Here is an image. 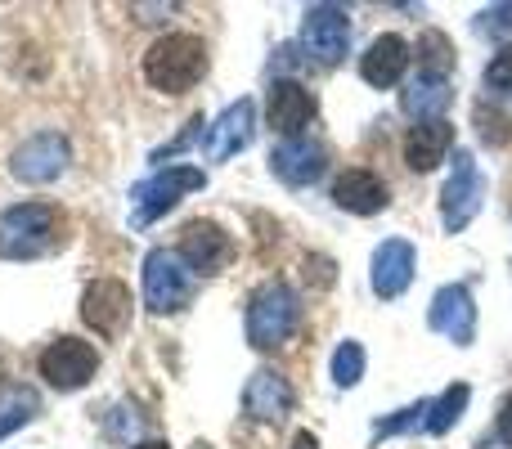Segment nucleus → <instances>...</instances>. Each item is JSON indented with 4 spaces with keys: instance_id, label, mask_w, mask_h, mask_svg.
I'll use <instances>...</instances> for the list:
<instances>
[{
    "instance_id": "1",
    "label": "nucleus",
    "mask_w": 512,
    "mask_h": 449,
    "mask_svg": "<svg viewBox=\"0 0 512 449\" xmlns=\"http://www.w3.org/2000/svg\"><path fill=\"white\" fill-rule=\"evenodd\" d=\"M63 247V212L54 203H18L0 212V256L5 261H36Z\"/></svg>"
},
{
    "instance_id": "2",
    "label": "nucleus",
    "mask_w": 512,
    "mask_h": 449,
    "mask_svg": "<svg viewBox=\"0 0 512 449\" xmlns=\"http://www.w3.org/2000/svg\"><path fill=\"white\" fill-rule=\"evenodd\" d=\"M207 72V45L203 36L194 32H171L162 36V41L149 45V54H144V77H149V86H158L162 95H185V90H194L198 81H203Z\"/></svg>"
},
{
    "instance_id": "3",
    "label": "nucleus",
    "mask_w": 512,
    "mask_h": 449,
    "mask_svg": "<svg viewBox=\"0 0 512 449\" xmlns=\"http://www.w3.org/2000/svg\"><path fill=\"white\" fill-rule=\"evenodd\" d=\"M301 324V297L283 279H270L252 292L248 301V342L256 351L283 346Z\"/></svg>"
},
{
    "instance_id": "4",
    "label": "nucleus",
    "mask_w": 512,
    "mask_h": 449,
    "mask_svg": "<svg viewBox=\"0 0 512 449\" xmlns=\"http://www.w3.org/2000/svg\"><path fill=\"white\" fill-rule=\"evenodd\" d=\"M194 297V270L180 261V252H167V247H153L144 256V301L158 315H171V310L189 306Z\"/></svg>"
},
{
    "instance_id": "5",
    "label": "nucleus",
    "mask_w": 512,
    "mask_h": 449,
    "mask_svg": "<svg viewBox=\"0 0 512 449\" xmlns=\"http://www.w3.org/2000/svg\"><path fill=\"white\" fill-rule=\"evenodd\" d=\"M203 185H207V176L198 167H158L149 180H140V185L131 189L135 225H153L162 212H171V207L180 203V194L203 189Z\"/></svg>"
},
{
    "instance_id": "6",
    "label": "nucleus",
    "mask_w": 512,
    "mask_h": 449,
    "mask_svg": "<svg viewBox=\"0 0 512 449\" xmlns=\"http://www.w3.org/2000/svg\"><path fill=\"white\" fill-rule=\"evenodd\" d=\"M99 373V351L81 337H54L41 351V378L59 391H81Z\"/></svg>"
},
{
    "instance_id": "7",
    "label": "nucleus",
    "mask_w": 512,
    "mask_h": 449,
    "mask_svg": "<svg viewBox=\"0 0 512 449\" xmlns=\"http://www.w3.org/2000/svg\"><path fill=\"white\" fill-rule=\"evenodd\" d=\"M481 198H486V180H481L472 153L459 149V153H454V176H450V185H445V194H441V221H445V229H450V234L468 229L472 216L481 212Z\"/></svg>"
},
{
    "instance_id": "8",
    "label": "nucleus",
    "mask_w": 512,
    "mask_h": 449,
    "mask_svg": "<svg viewBox=\"0 0 512 449\" xmlns=\"http://www.w3.org/2000/svg\"><path fill=\"white\" fill-rule=\"evenodd\" d=\"M81 319L95 328L104 342H117L131 324V288L117 279H95L81 292Z\"/></svg>"
},
{
    "instance_id": "9",
    "label": "nucleus",
    "mask_w": 512,
    "mask_h": 449,
    "mask_svg": "<svg viewBox=\"0 0 512 449\" xmlns=\"http://www.w3.org/2000/svg\"><path fill=\"white\" fill-rule=\"evenodd\" d=\"M68 158H72L68 140H63L59 131H41V135H32V140L18 144L9 171H14L18 180H27V185H50V180L63 176Z\"/></svg>"
},
{
    "instance_id": "10",
    "label": "nucleus",
    "mask_w": 512,
    "mask_h": 449,
    "mask_svg": "<svg viewBox=\"0 0 512 449\" xmlns=\"http://www.w3.org/2000/svg\"><path fill=\"white\" fill-rule=\"evenodd\" d=\"M180 261L194 274H221L234 261V238L216 221H189L180 229Z\"/></svg>"
},
{
    "instance_id": "11",
    "label": "nucleus",
    "mask_w": 512,
    "mask_h": 449,
    "mask_svg": "<svg viewBox=\"0 0 512 449\" xmlns=\"http://www.w3.org/2000/svg\"><path fill=\"white\" fill-rule=\"evenodd\" d=\"M427 324H432L441 337H450L454 346H472V337H477V306H472L468 283H445V288L432 297Z\"/></svg>"
},
{
    "instance_id": "12",
    "label": "nucleus",
    "mask_w": 512,
    "mask_h": 449,
    "mask_svg": "<svg viewBox=\"0 0 512 449\" xmlns=\"http://www.w3.org/2000/svg\"><path fill=\"white\" fill-rule=\"evenodd\" d=\"M301 41H306L315 63H337L351 45V23L337 5H310L301 18Z\"/></svg>"
},
{
    "instance_id": "13",
    "label": "nucleus",
    "mask_w": 512,
    "mask_h": 449,
    "mask_svg": "<svg viewBox=\"0 0 512 449\" xmlns=\"http://www.w3.org/2000/svg\"><path fill=\"white\" fill-rule=\"evenodd\" d=\"M324 167H328V149L319 140H306V135L283 140L279 149L270 153V171L283 180V185H292V189L315 185V180L324 176Z\"/></svg>"
},
{
    "instance_id": "14",
    "label": "nucleus",
    "mask_w": 512,
    "mask_h": 449,
    "mask_svg": "<svg viewBox=\"0 0 512 449\" xmlns=\"http://www.w3.org/2000/svg\"><path fill=\"white\" fill-rule=\"evenodd\" d=\"M292 405H297V396H292L288 378L274 369H256L248 378V387H243V409H248V418H256V423H283L292 414Z\"/></svg>"
},
{
    "instance_id": "15",
    "label": "nucleus",
    "mask_w": 512,
    "mask_h": 449,
    "mask_svg": "<svg viewBox=\"0 0 512 449\" xmlns=\"http://www.w3.org/2000/svg\"><path fill=\"white\" fill-rule=\"evenodd\" d=\"M414 270H418L414 243H405V238H387V243L373 252V292H378L382 301H396L400 292L414 283Z\"/></svg>"
},
{
    "instance_id": "16",
    "label": "nucleus",
    "mask_w": 512,
    "mask_h": 449,
    "mask_svg": "<svg viewBox=\"0 0 512 449\" xmlns=\"http://www.w3.org/2000/svg\"><path fill=\"white\" fill-rule=\"evenodd\" d=\"M252 126H256V104H252V99L230 104L212 122V131H207V158L225 162V158H234L239 149H248V144H252Z\"/></svg>"
},
{
    "instance_id": "17",
    "label": "nucleus",
    "mask_w": 512,
    "mask_h": 449,
    "mask_svg": "<svg viewBox=\"0 0 512 449\" xmlns=\"http://www.w3.org/2000/svg\"><path fill=\"white\" fill-rule=\"evenodd\" d=\"M310 117H315V95H310L306 86H297V81H274L270 86V126L274 131L297 140L301 126H310Z\"/></svg>"
},
{
    "instance_id": "18",
    "label": "nucleus",
    "mask_w": 512,
    "mask_h": 449,
    "mask_svg": "<svg viewBox=\"0 0 512 449\" xmlns=\"http://www.w3.org/2000/svg\"><path fill=\"white\" fill-rule=\"evenodd\" d=\"M333 203L342 207V212L373 216V212H382V207H387V185H382L373 171L351 167V171H342V176L333 180Z\"/></svg>"
},
{
    "instance_id": "19",
    "label": "nucleus",
    "mask_w": 512,
    "mask_h": 449,
    "mask_svg": "<svg viewBox=\"0 0 512 449\" xmlns=\"http://www.w3.org/2000/svg\"><path fill=\"white\" fill-rule=\"evenodd\" d=\"M405 68H409V45H405V36H396V32L378 36V41L369 45V54L360 59V77L378 90L396 86V81L405 77Z\"/></svg>"
},
{
    "instance_id": "20",
    "label": "nucleus",
    "mask_w": 512,
    "mask_h": 449,
    "mask_svg": "<svg viewBox=\"0 0 512 449\" xmlns=\"http://www.w3.org/2000/svg\"><path fill=\"white\" fill-rule=\"evenodd\" d=\"M450 149H454V126L445 122V117H441V122H418L414 131L405 135L409 171H436Z\"/></svg>"
},
{
    "instance_id": "21",
    "label": "nucleus",
    "mask_w": 512,
    "mask_h": 449,
    "mask_svg": "<svg viewBox=\"0 0 512 449\" xmlns=\"http://www.w3.org/2000/svg\"><path fill=\"white\" fill-rule=\"evenodd\" d=\"M450 95L454 90L445 77H423V72H418L405 86V95H400V108H405L409 117H418V122H441V113L450 108Z\"/></svg>"
},
{
    "instance_id": "22",
    "label": "nucleus",
    "mask_w": 512,
    "mask_h": 449,
    "mask_svg": "<svg viewBox=\"0 0 512 449\" xmlns=\"http://www.w3.org/2000/svg\"><path fill=\"white\" fill-rule=\"evenodd\" d=\"M468 400H472L468 382H454V387H445L441 396L432 400V414H427V432H432V436H445V432H450V427L463 418Z\"/></svg>"
},
{
    "instance_id": "23",
    "label": "nucleus",
    "mask_w": 512,
    "mask_h": 449,
    "mask_svg": "<svg viewBox=\"0 0 512 449\" xmlns=\"http://www.w3.org/2000/svg\"><path fill=\"white\" fill-rule=\"evenodd\" d=\"M454 68V45L445 32H423L418 36V72L423 77H450Z\"/></svg>"
},
{
    "instance_id": "24",
    "label": "nucleus",
    "mask_w": 512,
    "mask_h": 449,
    "mask_svg": "<svg viewBox=\"0 0 512 449\" xmlns=\"http://www.w3.org/2000/svg\"><path fill=\"white\" fill-rule=\"evenodd\" d=\"M32 414H36V396L27 387L0 391V436H9L14 427H23Z\"/></svg>"
},
{
    "instance_id": "25",
    "label": "nucleus",
    "mask_w": 512,
    "mask_h": 449,
    "mask_svg": "<svg viewBox=\"0 0 512 449\" xmlns=\"http://www.w3.org/2000/svg\"><path fill=\"white\" fill-rule=\"evenodd\" d=\"M360 378H364V346L346 337V342L333 351V382L337 387H355Z\"/></svg>"
},
{
    "instance_id": "26",
    "label": "nucleus",
    "mask_w": 512,
    "mask_h": 449,
    "mask_svg": "<svg viewBox=\"0 0 512 449\" xmlns=\"http://www.w3.org/2000/svg\"><path fill=\"white\" fill-rule=\"evenodd\" d=\"M427 414H432V400H418V405H409V409H400V414H391V418H382L378 427H373V436H400V432H414V427H427Z\"/></svg>"
},
{
    "instance_id": "27",
    "label": "nucleus",
    "mask_w": 512,
    "mask_h": 449,
    "mask_svg": "<svg viewBox=\"0 0 512 449\" xmlns=\"http://www.w3.org/2000/svg\"><path fill=\"white\" fill-rule=\"evenodd\" d=\"M477 131H481V140L495 144V149L512 140V122L504 113H495V108H486V104H477Z\"/></svg>"
},
{
    "instance_id": "28",
    "label": "nucleus",
    "mask_w": 512,
    "mask_h": 449,
    "mask_svg": "<svg viewBox=\"0 0 512 449\" xmlns=\"http://www.w3.org/2000/svg\"><path fill=\"white\" fill-rule=\"evenodd\" d=\"M486 90H490V95H512V45H504V50L490 59V68H486Z\"/></svg>"
},
{
    "instance_id": "29",
    "label": "nucleus",
    "mask_w": 512,
    "mask_h": 449,
    "mask_svg": "<svg viewBox=\"0 0 512 449\" xmlns=\"http://www.w3.org/2000/svg\"><path fill=\"white\" fill-rule=\"evenodd\" d=\"M203 126H207V122H203V117H194V122H189V131H180V135H176V140H171V144H167V149H158V153H153V162H158V167H167V162H171V158H176V153H180V149H189V144H194V140H198V135H203Z\"/></svg>"
},
{
    "instance_id": "30",
    "label": "nucleus",
    "mask_w": 512,
    "mask_h": 449,
    "mask_svg": "<svg viewBox=\"0 0 512 449\" xmlns=\"http://www.w3.org/2000/svg\"><path fill=\"white\" fill-rule=\"evenodd\" d=\"M512 27V5H495L481 14V32H508Z\"/></svg>"
},
{
    "instance_id": "31",
    "label": "nucleus",
    "mask_w": 512,
    "mask_h": 449,
    "mask_svg": "<svg viewBox=\"0 0 512 449\" xmlns=\"http://www.w3.org/2000/svg\"><path fill=\"white\" fill-rule=\"evenodd\" d=\"M495 436H499V441H508V445H512V391L504 396V405H499V418H495Z\"/></svg>"
},
{
    "instance_id": "32",
    "label": "nucleus",
    "mask_w": 512,
    "mask_h": 449,
    "mask_svg": "<svg viewBox=\"0 0 512 449\" xmlns=\"http://www.w3.org/2000/svg\"><path fill=\"white\" fill-rule=\"evenodd\" d=\"M108 432L113 436H135L140 432V418H131V409H117V418L108 423Z\"/></svg>"
},
{
    "instance_id": "33",
    "label": "nucleus",
    "mask_w": 512,
    "mask_h": 449,
    "mask_svg": "<svg viewBox=\"0 0 512 449\" xmlns=\"http://www.w3.org/2000/svg\"><path fill=\"white\" fill-rule=\"evenodd\" d=\"M292 449H319V441L310 432H297V436H292Z\"/></svg>"
},
{
    "instance_id": "34",
    "label": "nucleus",
    "mask_w": 512,
    "mask_h": 449,
    "mask_svg": "<svg viewBox=\"0 0 512 449\" xmlns=\"http://www.w3.org/2000/svg\"><path fill=\"white\" fill-rule=\"evenodd\" d=\"M477 449H512L508 441H499V436H486V441H481Z\"/></svg>"
},
{
    "instance_id": "35",
    "label": "nucleus",
    "mask_w": 512,
    "mask_h": 449,
    "mask_svg": "<svg viewBox=\"0 0 512 449\" xmlns=\"http://www.w3.org/2000/svg\"><path fill=\"white\" fill-rule=\"evenodd\" d=\"M135 449H171L167 441H144V445H135Z\"/></svg>"
}]
</instances>
